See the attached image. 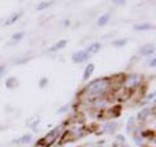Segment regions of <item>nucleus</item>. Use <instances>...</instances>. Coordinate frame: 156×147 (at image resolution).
<instances>
[{
	"mask_svg": "<svg viewBox=\"0 0 156 147\" xmlns=\"http://www.w3.org/2000/svg\"><path fill=\"white\" fill-rule=\"evenodd\" d=\"M111 86V81L109 78H99L95 79L88 85L87 87V95L95 96V98H100L102 95H104L105 93L108 91Z\"/></svg>",
	"mask_w": 156,
	"mask_h": 147,
	"instance_id": "obj_1",
	"label": "nucleus"
},
{
	"mask_svg": "<svg viewBox=\"0 0 156 147\" xmlns=\"http://www.w3.org/2000/svg\"><path fill=\"white\" fill-rule=\"evenodd\" d=\"M60 132H61V126H56L55 129H52L51 132L47 134V136H44V138H43L42 141L38 142V144H40V146H46V147L51 146V144L57 139Z\"/></svg>",
	"mask_w": 156,
	"mask_h": 147,
	"instance_id": "obj_2",
	"label": "nucleus"
},
{
	"mask_svg": "<svg viewBox=\"0 0 156 147\" xmlns=\"http://www.w3.org/2000/svg\"><path fill=\"white\" fill-rule=\"evenodd\" d=\"M88 57H90V55H88L85 50H82V51H77V52H74V54L72 55V60H73L74 64H81V62H85Z\"/></svg>",
	"mask_w": 156,
	"mask_h": 147,
	"instance_id": "obj_3",
	"label": "nucleus"
},
{
	"mask_svg": "<svg viewBox=\"0 0 156 147\" xmlns=\"http://www.w3.org/2000/svg\"><path fill=\"white\" fill-rule=\"evenodd\" d=\"M142 81V76H139V74H131L126 78V82H125V86H128V87H137L139 86Z\"/></svg>",
	"mask_w": 156,
	"mask_h": 147,
	"instance_id": "obj_4",
	"label": "nucleus"
},
{
	"mask_svg": "<svg viewBox=\"0 0 156 147\" xmlns=\"http://www.w3.org/2000/svg\"><path fill=\"white\" fill-rule=\"evenodd\" d=\"M155 52V46L152 43H148V44H145L139 48V54L143 55V56H147V55H152Z\"/></svg>",
	"mask_w": 156,
	"mask_h": 147,
	"instance_id": "obj_5",
	"label": "nucleus"
},
{
	"mask_svg": "<svg viewBox=\"0 0 156 147\" xmlns=\"http://www.w3.org/2000/svg\"><path fill=\"white\" fill-rule=\"evenodd\" d=\"M100 48H102V44H100L99 42H94V43H91V44H88V47L86 48L85 51L91 56V54H96V52H99Z\"/></svg>",
	"mask_w": 156,
	"mask_h": 147,
	"instance_id": "obj_6",
	"label": "nucleus"
},
{
	"mask_svg": "<svg viewBox=\"0 0 156 147\" xmlns=\"http://www.w3.org/2000/svg\"><path fill=\"white\" fill-rule=\"evenodd\" d=\"M68 44V40L65 39H61L59 40V42H56L54 46H52L51 48H50V51L51 52H56V51H60V50H62V48H65V46Z\"/></svg>",
	"mask_w": 156,
	"mask_h": 147,
	"instance_id": "obj_7",
	"label": "nucleus"
},
{
	"mask_svg": "<svg viewBox=\"0 0 156 147\" xmlns=\"http://www.w3.org/2000/svg\"><path fill=\"white\" fill-rule=\"evenodd\" d=\"M94 70H95V65H94V64H88L87 66L85 68V72H83V77H82L83 81H87V79L92 76Z\"/></svg>",
	"mask_w": 156,
	"mask_h": 147,
	"instance_id": "obj_8",
	"label": "nucleus"
},
{
	"mask_svg": "<svg viewBox=\"0 0 156 147\" xmlns=\"http://www.w3.org/2000/svg\"><path fill=\"white\" fill-rule=\"evenodd\" d=\"M21 16H22V13H20V12H18V13H12L11 16H9V17L5 20V23H4V25H5V26L13 25V23L16 22V21H17L18 18L21 17Z\"/></svg>",
	"mask_w": 156,
	"mask_h": 147,
	"instance_id": "obj_9",
	"label": "nucleus"
},
{
	"mask_svg": "<svg viewBox=\"0 0 156 147\" xmlns=\"http://www.w3.org/2000/svg\"><path fill=\"white\" fill-rule=\"evenodd\" d=\"M116 129H117V122H114V121H111L104 125V132L108 134H113L116 132Z\"/></svg>",
	"mask_w": 156,
	"mask_h": 147,
	"instance_id": "obj_10",
	"label": "nucleus"
},
{
	"mask_svg": "<svg viewBox=\"0 0 156 147\" xmlns=\"http://www.w3.org/2000/svg\"><path fill=\"white\" fill-rule=\"evenodd\" d=\"M153 29V26L148 22H145V23H137L134 25V30H138V31H145V30H151Z\"/></svg>",
	"mask_w": 156,
	"mask_h": 147,
	"instance_id": "obj_11",
	"label": "nucleus"
},
{
	"mask_svg": "<svg viewBox=\"0 0 156 147\" xmlns=\"http://www.w3.org/2000/svg\"><path fill=\"white\" fill-rule=\"evenodd\" d=\"M109 18H111V14L109 13H104V14H102V16H99V18H98V25L99 26L107 25L108 21H109Z\"/></svg>",
	"mask_w": 156,
	"mask_h": 147,
	"instance_id": "obj_12",
	"label": "nucleus"
},
{
	"mask_svg": "<svg viewBox=\"0 0 156 147\" xmlns=\"http://www.w3.org/2000/svg\"><path fill=\"white\" fill-rule=\"evenodd\" d=\"M18 85V81L16 77H9V78H7L5 81V86L8 89H14V87H17Z\"/></svg>",
	"mask_w": 156,
	"mask_h": 147,
	"instance_id": "obj_13",
	"label": "nucleus"
},
{
	"mask_svg": "<svg viewBox=\"0 0 156 147\" xmlns=\"http://www.w3.org/2000/svg\"><path fill=\"white\" fill-rule=\"evenodd\" d=\"M31 134H25V136H22L20 139H17V141H13V143H21V144H26V143H30L31 142Z\"/></svg>",
	"mask_w": 156,
	"mask_h": 147,
	"instance_id": "obj_14",
	"label": "nucleus"
},
{
	"mask_svg": "<svg viewBox=\"0 0 156 147\" xmlns=\"http://www.w3.org/2000/svg\"><path fill=\"white\" fill-rule=\"evenodd\" d=\"M150 113H151V108H148V107L143 108V109L138 113V120H145V119H147V117L150 116Z\"/></svg>",
	"mask_w": 156,
	"mask_h": 147,
	"instance_id": "obj_15",
	"label": "nucleus"
},
{
	"mask_svg": "<svg viewBox=\"0 0 156 147\" xmlns=\"http://www.w3.org/2000/svg\"><path fill=\"white\" fill-rule=\"evenodd\" d=\"M126 43H128V39H126V38H121V39L113 40V42H112V44H113L114 47H124Z\"/></svg>",
	"mask_w": 156,
	"mask_h": 147,
	"instance_id": "obj_16",
	"label": "nucleus"
},
{
	"mask_svg": "<svg viewBox=\"0 0 156 147\" xmlns=\"http://www.w3.org/2000/svg\"><path fill=\"white\" fill-rule=\"evenodd\" d=\"M51 1H42V3H39L35 8H37V11H43V9L48 8V7H51Z\"/></svg>",
	"mask_w": 156,
	"mask_h": 147,
	"instance_id": "obj_17",
	"label": "nucleus"
},
{
	"mask_svg": "<svg viewBox=\"0 0 156 147\" xmlns=\"http://www.w3.org/2000/svg\"><path fill=\"white\" fill-rule=\"evenodd\" d=\"M23 37H25V31H20V33H16V34L12 35V39L18 42V40H21Z\"/></svg>",
	"mask_w": 156,
	"mask_h": 147,
	"instance_id": "obj_18",
	"label": "nucleus"
},
{
	"mask_svg": "<svg viewBox=\"0 0 156 147\" xmlns=\"http://www.w3.org/2000/svg\"><path fill=\"white\" fill-rule=\"evenodd\" d=\"M134 124H135V119H134V117H130V119H129V121H128V132H129V133H130V132H133Z\"/></svg>",
	"mask_w": 156,
	"mask_h": 147,
	"instance_id": "obj_19",
	"label": "nucleus"
},
{
	"mask_svg": "<svg viewBox=\"0 0 156 147\" xmlns=\"http://www.w3.org/2000/svg\"><path fill=\"white\" fill-rule=\"evenodd\" d=\"M47 85H48V78H46L44 77V78L40 79V82H39V87L40 89H44Z\"/></svg>",
	"mask_w": 156,
	"mask_h": 147,
	"instance_id": "obj_20",
	"label": "nucleus"
},
{
	"mask_svg": "<svg viewBox=\"0 0 156 147\" xmlns=\"http://www.w3.org/2000/svg\"><path fill=\"white\" fill-rule=\"evenodd\" d=\"M69 109V105H64L62 108H60V109H57V113H64V112H66V111Z\"/></svg>",
	"mask_w": 156,
	"mask_h": 147,
	"instance_id": "obj_21",
	"label": "nucleus"
},
{
	"mask_svg": "<svg viewBox=\"0 0 156 147\" xmlns=\"http://www.w3.org/2000/svg\"><path fill=\"white\" fill-rule=\"evenodd\" d=\"M5 69H7L5 65H0V76H1V74H3L4 72H5Z\"/></svg>",
	"mask_w": 156,
	"mask_h": 147,
	"instance_id": "obj_22",
	"label": "nucleus"
},
{
	"mask_svg": "<svg viewBox=\"0 0 156 147\" xmlns=\"http://www.w3.org/2000/svg\"><path fill=\"white\" fill-rule=\"evenodd\" d=\"M155 64H156V59L153 57V59L150 61V66H151V68H155Z\"/></svg>",
	"mask_w": 156,
	"mask_h": 147,
	"instance_id": "obj_23",
	"label": "nucleus"
},
{
	"mask_svg": "<svg viewBox=\"0 0 156 147\" xmlns=\"http://www.w3.org/2000/svg\"><path fill=\"white\" fill-rule=\"evenodd\" d=\"M153 98H155V91H153L152 94H150V95H148V99H153Z\"/></svg>",
	"mask_w": 156,
	"mask_h": 147,
	"instance_id": "obj_24",
	"label": "nucleus"
}]
</instances>
